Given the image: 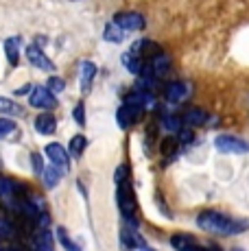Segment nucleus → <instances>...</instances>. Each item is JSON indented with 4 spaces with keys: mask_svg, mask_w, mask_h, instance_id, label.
Segmentation results:
<instances>
[{
    "mask_svg": "<svg viewBox=\"0 0 249 251\" xmlns=\"http://www.w3.org/2000/svg\"><path fill=\"white\" fill-rule=\"evenodd\" d=\"M197 227L208 231V234H219V236H236L249 229V221L243 219H232V216L223 214L217 210H203L197 216Z\"/></svg>",
    "mask_w": 249,
    "mask_h": 251,
    "instance_id": "f257e3e1",
    "label": "nucleus"
},
{
    "mask_svg": "<svg viewBox=\"0 0 249 251\" xmlns=\"http://www.w3.org/2000/svg\"><path fill=\"white\" fill-rule=\"evenodd\" d=\"M116 201H118V210H121L123 219H124V225H129V227L138 229V221H136V197H133V190H131V183L123 181L118 183L116 188Z\"/></svg>",
    "mask_w": 249,
    "mask_h": 251,
    "instance_id": "f03ea898",
    "label": "nucleus"
},
{
    "mask_svg": "<svg viewBox=\"0 0 249 251\" xmlns=\"http://www.w3.org/2000/svg\"><path fill=\"white\" fill-rule=\"evenodd\" d=\"M28 105L35 109L49 112V109L57 107V99L46 85H35V88H31V92H28Z\"/></svg>",
    "mask_w": 249,
    "mask_h": 251,
    "instance_id": "7ed1b4c3",
    "label": "nucleus"
},
{
    "mask_svg": "<svg viewBox=\"0 0 249 251\" xmlns=\"http://www.w3.org/2000/svg\"><path fill=\"white\" fill-rule=\"evenodd\" d=\"M214 147L225 155H245V153H249V142L234 136H219L214 140Z\"/></svg>",
    "mask_w": 249,
    "mask_h": 251,
    "instance_id": "20e7f679",
    "label": "nucleus"
},
{
    "mask_svg": "<svg viewBox=\"0 0 249 251\" xmlns=\"http://www.w3.org/2000/svg\"><path fill=\"white\" fill-rule=\"evenodd\" d=\"M44 153H46V157L50 160L52 166H57L61 173L70 171V155H68V149L61 147L59 142H50V144H46V147H44Z\"/></svg>",
    "mask_w": 249,
    "mask_h": 251,
    "instance_id": "39448f33",
    "label": "nucleus"
},
{
    "mask_svg": "<svg viewBox=\"0 0 249 251\" xmlns=\"http://www.w3.org/2000/svg\"><path fill=\"white\" fill-rule=\"evenodd\" d=\"M112 22L116 24V26H121L124 33L127 31H142V28H145V16H142V13H136V11L116 13Z\"/></svg>",
    "mask_w": 249,
    "mask_h": 251,
    "instance_id": "423d86ee",
    "label": "nucleus"
},
{
    "mask_svg": "<svg viewBox=\"0 0 249 251\" xmlns=\"http://www.w3.org/2000/svg\"><path fill=\"white\" fill-rule=\"evenodd\" d=\"M25 55H26L28 64L35 66V68H40V70H44V72H52V70H55V64H52L49 57L44 55L42 46H37V44H28V46L25 48Z\"/></svg>",
    "mask_w": 249,
    "mask_h": 251,
    "instance_id": "0eeeda50",
    "label": "nucleus"
},
{
    "mask_svg": "<svg viewBox=\"0 0 249 251\" xmlns=\"http://www.w3.org/2000/svg\"><path fill=\"white\" fill-rule=\"evenodd\" d=\"M140 116H142V109L123 103L121 107H118V112H116V123H118V127L121 129H131L133 123L140 120Z\"/></svg>",
    "mask_w": 249,
    "mask_h": 251,
    "instance_id": "6e6552de",
    "label": "nucleus"
},
{
    "mask_svg": "<svg viewBox=\"0 0 249 251\" xmlns=\"http://www.w3.org/2000/svg\"><path fill=\"white\" fill-rule=\"evenodd\" d=\"M190 83L188 81H173V83L166 85V100L169 103H181L190 96Z\"/></svg>",
    "mask_w": 249,
    "mask_h": 251,
    "instance_id": "1a4fd4ad",
    "label": "nucleus"
},
{
    "mask_svg": "<svg viewBox=\"0 0 249 251\" xmlns=\"http://www.w3.org/2000/svg\"><path fill=\"white\" fill-rule=\"evenodd\" d=\"M121 247H123V251L142 249V247H145V240L140 238L138 229L129 227V225H123V229H121Z\"/></svg>",
    "mask_w": 249,
    "mask_h": 251,
    "instance_id": "9d476101",
    "label": "nucleus"
},
{
    "mask_svg": "<svg viewBox=\"0 0 249 251\" xmlns=\"http://www.w3.org/2000/svg\"><path fill=\"white\" fill-rule=\"evenodd\" d=\"M147 66H149L151 72L155 75V79H162V76L171 70V55L169 52H164V50H157L155 55L149 59V64Z\"/></svg>",
    "mask_w": 249,
    "mask_h": 251,
    "instance_id": "9b49d317",
    "label": "nucleus"
},
{
    "mask_svg": "<svg viewBox=\"0 0 249 251\" xmlns=\"http://www.w3.org/2000/svg\"><path fill=\"white\" fill-rule=\"evenodd\" d=\"M33 127H35V131L40 136H52L57 131V118L50 112H42L40 116H35Z\"/></svg>",
    "mask_w": 249,
    "mask_h": 251,
    "instance_id": "f8f14e48",
    "label": "nucleus"
},
{
    "mask_svg": "<svg viewBox=\"0 0 249 251\" xmlns=\"http://www.w3.org/2000/svg\"><path fill=\"white\" fill-rule=\"evenodd\" d=\"M94 76H97V64L94 61H81L79 66V81H81V92H90L94 83Z\"/></svg>",
    "mask_w": 249,
    "mask_h": 251,
    "instance_id": "ddd939ff",
    "label": "nucleus"
},
{
    "mask_svg": "<svg viewBox=\"0 0 249 251\" xmlns=\"http://www.w3.org/2000/svg\"><path fill=\"white\" fill-rule=\"evenodd\" d=\"M181 123L188 125V127H203L210 123V114L201 107H190L188 112L181 116Z\"/></svg>",
    "mask_w": 249,
    "mask_h": 251,
    "instance_id": "4468645a",
    "label": "nucleus"
},
{
    "mask_svg": "<svg viewBox=\"0 0 249 251\" xmlns=\"http://www.w3.org/2000/svg\"><path fill=\"white\" fill-rule=\"evenodd\" d=\"M4 55L11 68L20 64V37H7L4 40Z\"/></svg>",
    "mask_w": 249,
    "mask_h": 251,
    "instance_id": "2eb2a0df",
    "label": "nucleus"
},
{
    "mask_svg": "<svg viewBox=\"0 0 249 251\" xmlns=\"http://www.w3.org/2000/svg\"><path fill=\"white\" fill-rule=\"evenodd\" d=\"M61 175H64V173H61L57 166H52V164H50V166H46L44 171H42L40 179H42V183H44L46 190H52V188H57V183L61 181Z\"/></svg>",
    "mask_w": 249,
    "mask_h": 251,
    "instance_id": "dca6fc26",
    "label": "nucleus"
},
{
    "mask_svg": "<svg viewBox=\"0 0 249 251\" xmlns=\"http://www.w3.org/2000/svg\"><path fill=\"white\" fill-rule=\"evenodd\" d=\"M171 247L175 251H193L197 247V243L190 234H173L171 236Z\"/></svg>",
    "mask_w": 249,
    "mask_h": 251,
    "instance_id": "f3484780",
    "label": "nucleus"
},
{
    "mask_svg": "<svg viewBox=\"0 0 249 251\" xmlns=\"http://www.w3.org/2000/svg\"><path fill=\"white\" fill-rule=\"evenodd\" d=\"M85 149H88V138H85L83 133H76V136L70 138V142H68V155L70 157L79 160V157L83 155Z\"/></svg>",
    "mask_w": 249,
    "mask_h": 251,
    "instance_id": "a211bd4d",
    "label": "nucleus"
},
{
    "mask_svg": "<svg viewBox=\"0 0 249 251\" xmlns=\"http://www.w3.org/2000/svg\"><path fill=\"white\" fill-rule=\"evenodd\" d=\"M25 107L9 96H0V116H22Z\"/></svg>",
    "mask_w": 249,
    "mask_h": 251,
    "instance_id": "6ab92c4d",
    "label": "nucleus"
},
{
    "mask_svg": "<svg viewBox=\"0 0 249 251\" xmlns=\"http://www.w3.org/2000/svg\"><path fill=\"white\" fill-rule=\"evenodd\" d=\"M123 66L124 70H129L131 75H140L142 68H145V59H142L140 55H133V52H124L123 55Z\"/></svg>",
    "mask_w": 249,
    "mask_h": 251,
    "instance_id": "aec40b11",
    "label": "nucleus"
},
{
    "mask_svg": "<svg viewBox=\"0 0 249 251\" xmlns=\"http://www.w3.org/2000/svg\"><path fill=\"white\" fill-rule=\"evenodd\" d=\"M123 37H124V31H123L121 26H116L114 22H109L107 26H105V31H103V40H105V42H114V44H121Z\"/></svg>",
    "mask_w": 249,
    "mask_h": 251,
    "instance_id": "412c9836",
    "label": "nucleus"
},
{
    "mask_svg": "<svg viewBox=\"0 0 249 251\" xmlns=\"http://www.w3.org/2000/svg\"><path fill=\"white\" fill-rule=\"evenodd\" d=\"M16 234V223L7 216H0V240L2 238H11Z\"/></svg>",
    "mask_w": 249,
    "mask_h": 251,
    "instance_id": "4be33fe9",
    "label": "nucleus"
},
{
    "mask_svg": "<svg viewBox=\"0 0 249 251\" xmlns=\"http://www.w3.org/2000/svg\"><path fill=\"white\" fill-rule=\"evenodd\" d=\"M164 129L169 133H179L181 131V116H175V114L164 116Z\"/></svg>",
    "mask_w": 249,
    "mask_h": 251,
    "instance_id": "5701e85b",
    "label": "nucleus"
},
{
    "mask_svg": "<svg viewBox=\"0 0 249 251\" xmlns=\"http://www.w3.org/2000/svg\"><path fill=\"white\" fill-rule=\"evenodd\" d=\"M57 238H59V243L64 245V249H66V251H81V247L73 243V238H70L68 231H66L64 227H57Z\"/></svg>",
    "mask_w": 249,
    "mask_h": 251,
    "instance_id": "b1692460",
    "label": "nucleus"
},
{
    "mask_svg": "<svg viewBox=\"0 0 249 251\" xmlns=\"http://www.w3.org/2000/svg\"><path fill=\"white\" fill-rule=\"evenodd\" d=\"M46 88H49L52 94H59V92L66 90V81L61 79V76H57V75H50L49 81H46Z\"/></svg>",
    "mask_w": 249,
    "mask_h": 251,
    "instance_id": "393cba45",
    "label": "nucleus"
},
{
    "mask_svg": "<svg viewBox=\"0 0 249 251\" xmlns=\"http://www.w3.org/2000/svg\"><path fill=\"white\" fill-rule=\"evenodd\" d=\"M16 129H18V127H16V123H13L11 118H4V116H0V138L11 136Z\"/></svg>",
    "mask_w": 249,
    "mask_h": 251,
    "instance_id": "a878e982",
    "label": "nucleus"
},
{
    "mask_svg": "<svg viewBox=\"0 0 249 251\" xmlns=\"http://www.w3.org/2000/svg\"><path fill=\"white\" fill-rule=\"evenodd\" d=\"M31 168H33V173H35L37 177L42 175V171H44V160H42V155L40 153H31Z\"/></svg>",
    "mask_w": 249,
    "mask_h": 251,
    "instance_id": "bb28decb",
    "label": "nucleus"
},
{
    "mask_svg": "<svg viewBox=\"0 0 249 251\" xmlns=\"http://www.w3.org/2000/svg\"><path fill=\"white\" fill-rule=\"evenodd\" d=\"M73 116H75V123L79 125V127H83V125H85V105L83 103H76L75 109H73Z\"/></svg>",
    "mask_w": 249,
    "mask_h": 251,
    "instance_id": "cd10ccee",
    "label": "nucleus"
},
{
    "mask_svg": "<svg viewBox=\"0 0 249 251\" xmlns=\"http://www.w3.org/2000/svg\"><path fill=\"white\" fill-rule=\"evenodd\" d=\"M127 179H129V166L127 164H121V166L116 168V173H114V181H116V186H118V183H123Z\"/></svg>",
    "mask_w": 249,
    "mask_h": 251,
    "instance_id": "c85d7f7f",
    "label": "nucleus"
},
{
    "mask_svg": "<svg viewBox=\"0 0 249 251\" xmlns=\"http://www.w3.org/2000/svg\"><path fill=\"white\" fill-rule=\"evenodd\" d=\"M193 251H210V249H205V247H199V245H197V247H195Z\"/></svg>",
    "mask_w": 249,
    "mask_h": 251,
    "instance_id": "c756f323",
    "label": "nucleus"
},
{
    "mask_svg": "<svg viewBox=\"0 0 249 251\" xmlns=\"http://www.w3.org/2000/svg\"><path fill=\"white\" fill-rule=\"evenodd\" d=\"M140 251H155V249H151V247H149V245H145V247H142Z\"/></svg>",
    "mask_w": 249,
    "mask_h": 251,
    "instance_id": "7c9ffc66",
    "label": "nucleus"
},
{
    "mask_svg": "<svg viewBox=\"0 0 249 251\" xmlns=\"http://www.w3.org/2000/svg\"><path fill=\"white\" fill-rule=\"evenodd\" d=\"M229 251H243L241 247H234V249H229Z\"/></svg>",
    "mask_w": 249,
    "mask_h": 251,
    "instance_id": "2f4dec72",
    "label": "nucleus"
},
{
    "mask_svg": "<svg viewBox=\"0 0 249 251\" xmlns=\"http://www.w3.org/2000/svg\"><path fill=\"white\" fill-rule=\"evenodd\" d=\"M0 168H2V160H0Z\"/></svg>",
    "mask_w": 249,
    "mask_h": 251,
    "instance_id": "473e14b6",
    "label": "nucleus"
}]
</instances>
